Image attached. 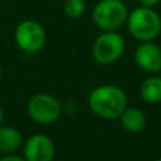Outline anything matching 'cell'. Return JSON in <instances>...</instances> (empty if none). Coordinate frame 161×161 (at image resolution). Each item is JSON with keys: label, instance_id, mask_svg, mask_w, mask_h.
I'll list each match as a JSON object with an SVG mask.
<instances>
[{"label": "cell", "instance_id": "obj_2", "mask_svg": "<svg viewBox=\"0 0 161 161\" xmlns=\"http://www.w3.org/2000/svg\"><path fill=\"white\" fill-rule=\"evenodd\" d=\"M126 24L129 33L140 42L153 41L161 33V17L153 7H136L129 13Z\"/></svg>", "mask_w": 161, "mask_h": 161}, {"label": "cell", "instance_id": "obj_12", "mask_svg": "<svg viewBox=\"0 0 161 161\" xmlns=\"http://www.w3.org/2000/svg\"><path fill=\"white\" fill-rule=\"evenodd\" d=\"M64 13L69 19H79L85 13V2L83 0H65Z\"/></svg>", "mask_w": 161, "mask_h": 161}, {"label": "cell", "instance_id": "obj_3", "mask_svg": "<svg viewBox=\"0 0 161 161\" xmlns=\"http://www.w3.org/2000/svg\"><path fill=\"white\" fill-rule=\"evenodd\" d=\"M127 6L122 0H100L92 11V20L102 31H116L126 23Z\"/></svg>", "mask_w": 161, "mask_h": 161}, {"label": "cell", "instance_id": "obj_16", "mask_svg": "<svg viewBox=\"0 0 161 161\" xmlns=\"http://www.w3.org/2000/svg\"><path fill=\"white\" fill-rule=\"evenodd\" d=\"M0 79H2V68H0Z\"/></svg>", "mask_w": 161, "mask_h": 161}, {"label": "cell", "instance_id": "obj_18", "mask_svg": "<svg viewBox=\"0 0 161 161\" xmlns=\"http://www.w3.org/2000/svg\"><path fill=\"white\" fill-rule=\"evenodd\" d=\"M160 72H161V69H160Z\"/></svg>", "mask_w": 161, "mask_h": 161}, {"label": "cell", "instance_id": "obj_14", "mask_svg": "<svg viewBox=\"0 0 161 161\" xmlns=\"http://www.w3.org/2000/svg\"><path fill=\"white\" fill-rule=\"evenodd\" d=\"M0 161H27V160L21 158V157H19V156H6V157H3Z\"/></svg>", "mask_w": 161, "mask_h": 161}, {"label": "cell", "instance_id": "obj_13", "mask_svg": "<svg viewBox=\"0 0 161 161\" xmlns=\"http://www.w3.org/2000/svg\"><path fill=\"white\" fill-rule=\"evenodd\" d=\"M140 4L144 6V7H154L160 3V0H139Z\"/></svg>", "mask_w": 161, "mask_h": 161}, {"label": "cell", "instance_id": "obj_10", "mask_svg": "<svg viewBox=\"0 0 161 161\" xmlns=\"http://www.w3.org/2000/svg\"><path fill=\"white\" fill-rule=\"evenodd\" d=\"M23 143L21 134L14 127H0V151L13 153L19 150Z\"/></svg>", "mask_w": 161, "mask_h": 161}, {"label": "cell", "instance_id": "obj_8", "mask_svg": "<svg viewBox=\"0 0 161 161\" xmlns=\"http://www.w3.org/2000/svg\"><path fill=\"white\" fill-rule=\"evenodd\" d=\"M134 61L142 69L147 72H160L161 48L153 41H142L134 53Z\"/></svg>", "mask_w": 161, "mask_h": 161}, {"label": "cell", "instance_id": "obj_4", "mask_svg": "<svg viewBox=\"0 0 161 161\" xmlns=\"http://www.w3.org/2000/svg\"><path fill=\"white\" fill-rule=\"evenodd\" d=\"M125 51V40L117 31H103L95 40L92 55L100 65H110L122 57Z\"/></svg>", "mask_w": 161, "mask_h": 161}, {"label": "cell", "instance_id": "obj_11", "mask_svg": "<svg viewBox=\"0 0 161 161\" xmlns=\"http://www.w3.org/2000/svg\"><path fill=\"white\" fill-rule=\"evenodd\" d=\"M140 95L147 103L161 102V76H148L143 80Z\"/></svg>", "mask_w": 161, "mask_h": 161}, {"label": "cell", "instance_id": "obj_1", "mask_svg": "<svg viewBox=\"0 0 161 161\" xmlns=\"http://www.w3.org/2000/svg\"><path fill=\"white\" fill-rule=\"evenodd\" d=\"M92 113L103 119H117L127 108V96L114 85H102L95 88L88 97Z\"/></svg>", "mask_w": 161, "mask_h": 161}, {"label": "cell", "instance_id": "obj_6", "mask_svg": "<svg viewBox=\"0 0 161 161\" xmlns=\"http://www.w3.org/2000/svg\"><path fill=\"white\" fill-rule=\"evenodd\" d=\"M28 116L40 125H51L57 122L61 114V105L48 93L34 95L27 105Z\"/></svg>", "mask_w": 161, "mask_h": 161}, {"label": "cell", "instance_id": "obj_7", "mask_svg": "<svg viewBox=\"0 0 161 161\" xmlns=\"http://www.w3.org/2000/svg\"><path fill=\"white\" fill-rule=\"evenodd\" d=\"M54 154V143L45 134H34L24 144V158L27 161H51Z\"/></svg>", "mask_w": 161, "mask_h": 161}, {"label": "cell", "instance_id": "obj_17", "mask_svg": "<svg viewBox=\"0 0 161 161\" xmlns=\"http://www.w3.org/2000/svg\"><path fill=\"white\" fill-rule=\"evenodd\" d=\"M154 161H161V158H157V160H154Z\"/></svg>", "mask_w": 161, "mask_h": 161}, {"label": "cell", "instance_id": "obj_15", "mask_svg": "<svg viewBox=\"0 0 161 161\" xmlns=\"http://www.w3.org/2000/svg\"><path fill=\"white\" fill-rule=\"evenodd\" d=\"M2 119H3V110H2V106H0V123H2Z\"/></svg>", "mask_w": 161, "mask_h": 161}, {"label": "cell", "instance_id": "obj_9", "mask_svg": "<svg viewBox=\"0 0 161 161\" xmlns=\"http://www.w3.org/2000/svg\"><path fill=\"white\" fill-rule=\"evenodd\" d=\"M120 125L127 133H139L146 126V116L137 108H126L120 114Z\"/></svg>", "mask_w": 161, "mask_h": 161}, {"label": "cell", "instance_id": "obj_5", "mask_svg": "<svg viewBox=\"0 0 161 161\" xmlns=\"http://www.w3.org/2000/svg\"><path fill=\"white\" fill-rule=\"evenodd\" d=\"M14 40L19 45L20 50L24 53L34 54L41 51V48L45 45V30L38 21L36 20H24L16 28Z\"/></svg>", "mask_w": 161, "mask_h": 161}]
</instances>
